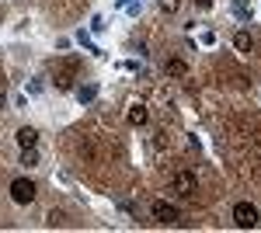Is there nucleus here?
Here are the masks:
<instances>
[{
  "mask_svg": "<svg viewBox=\"0 0 261 233\" xmlns=\"http://www.w3.org/2000/svg\"><path fill=\"white\" fill-rule=\"evenodd\" d=\"M77 73H81V59L77 56H66L60 59L56 66H53V84H56V91H70L73 87V80H77Z\"/></svg>",
  "mask_w": 261,
  "mask_h": 233,
  "instance_id": "obj_1",
  "label": "nucleus"
},
{
  "mask_svg": "<svg viewBox=\"0 0 261 233\" xmlns=\"http://www.w3.org/2000/svg\"><path fill=\"white\" fill-rule=\"evenodd\" d=\"M171 192L181 195V198H192V195L199 192V177H195V171H174L171 174Z\"/></svg>",
  "mask_w": 261,
  "mask_h": 233,
  "instance_id": "obj_2",
  "label": "nucleus"
},
{
  "mask_svg": "<svg viewBox=\"0 0 261 233\" xmlns=\"http://www.w3.org/2000/svg\"><path fill=\"white\" fill-rule=\"evenodd\" d=\"M35 195H39V185H35L32 177H14V181H11V198H14L18 205H32Z\"/></svg>",
  "mask_w": 261,
  "mask_h": 233,
  "instance_id": "obj_3",
  "label": "nucleus"
},
{
  "mask_svg": "<svg viewBox=\"0 0 261 233\" xmlns=\"http://www.w3.org/2000/svg\"><path fill=\"white\" fill-rule=\"evenodd\" d=\"M233 223H237L241 230H254V226H258V209H254L251 202H237V205H233Z\"/></svg>",
  "mask_w": 261,
  "mask_h": 233,
  "instance_id": "obj_4",
  "label": "nucleus"
},
{
  "mask_svg": "<svg viewBox=\"0 0 261 233\" xmlns=\"http://www.w3.org/2000/svg\"><path fill=\"white\" fill-rule=\"evenodd\" d=\"M150 216H153V219H157V223H167V226H171V223H178L181 219V213H178V205H171V202H153V205H150Z\"/></svg>",
  "mask_w": 261,
  "mask_h": 233,
  "instance_id": "obj_5",
  "label": "nucleus"
},
{
  "mask_svg": "<svg viewBox=\"0 0 261 233\" xmlns=\"http://www.w3.org/2000/svg\"><path fill=\"white\" fill-rule=\"evenodd\" d=\"M164 73H167V77H174V80L188 77V63H185V59H178V56H171L167 63H164Z\"/></svg>",
  "mask_w": 261,
  "mask_h": 233,
  "instance_id": "obj_6",
  "label": "nucleus"
},
{
  "mask_svg": "<svg viewBox=\"0 0 261 233\" xmlns=\"http://www.w3.org/2000/svg\"><path fill=\"white\" fill-rule=\"evenodd\" d=\"M18 146H39V129H35V125H21L18 129Z\"/></svg>",
  "mask_w": 261,
  "mask_h": 233,
  "instance_id": "obj_7",
  "label": "nucleus"
},
{
  "mask_svg": "<svg viewBox=\"0 0 261 233\" xmlns=\"http://www.w3.org/2000/svg\"><path fill=\"white\" fill-rule=\"evenodd\" d=\"M146 118H150V112H146V105H143V101L129 105V125H146Z\"/></svg>",
  "mask_w": 261,
  "mask_h": 233,
  "instance_id": "obj_8",
  "label": "nucleus"
},
{
  "mask_svg": "<svg viewBox=\"0 0 261 233\" xmlns=\"http://www.w3.org/2000/svg\"><path fill=\"white\" fill-rule=\"evenodd\" d=\"M18 164L21 167H39V146H21Z\"/></svg>",
  "mask_w": 261,
  "mask_h": 233,
  "instance_id": "obj_9",
  "label": "nucleus"
},
{
  "mask_svg": "<svg viewBox=\"0 0 261 233\" xmlns=\"http://www.w3.org/2000/svg\"><path fill=\"white\" fill-rule=\"evenodd\" d=\"M94 97H98V87H94V84H84V87H77V101H81V105H91Z\"/></svg>",
  "mask_w": 261,
  "mask_h": 233,
  "instance_id": "obj_10",
  "label": "nucleus"
},
{
  "mask_svg": "<svg viewBox=\"0 0 261 233\" xmlns=\"http://www.w3.org/2000/svg\"><path fill=\"white\" fill-rule=\"evenodd\" d=\"M233 45H237V53H251V49H254V39H251L247 32H237V35H233Z\"/></svg>",
  "mask_w": 261,
  "mask_h": 233,
  "instance_id": "obj_11",
  "label": "nucleus"
},
{
  "mask_svg": "<svg viewBox=\"0 0 261 233\" xmlns=\"http://www.w3.org/2000/svg\"><path fill=\"white\" fill-rule=\"evenodd\" d=\"M45 226H53V230H56V226H66V213H63V209H49Z\"/></svg>",
  "mask_w": 261,
  "mask_h": 233,
  "instance_id": "obj_12",
  "label": "nucleus"
},
{
  "mask_svg": "<svg viewBox=\"0 0 261 233\" xmlns=\"http://www.w3.org/2000/svg\"><path fill=\"white\" fill-rule=\"evenodd\" d=\"M178 7H181V0H161V11H164V14H174Z\"/></svg>",
  "mask_w": 261,
  "mask_h": 233,
  "instance_id": "obj_13",
  "label": "nucleus"
},
{
  "mask_svg": "<svg viewBox=\"0 0 261 233\" xmlns=\"http://www.w3.org/2000/svg\"><path fill=\"white\" fill-rule=\"evenodd\" d=\"M195 7H202V11H209V7H213V0H195Z\"/></svg>",
  "mask_w": 261,
  "mask_h": 233,
  "instance_id": "obj_14",
  "label": "nucleus"
},
{
  "mask_svg": "<svg viewBox=\"0 0 261 233\" xmlns=\"http://www.w3.org/2000/svg\"><path fill=\"white\" fill-rule=\"evenodd\" d=\"M7 108V94H4V87H0V112Z\"/></svg>",
  "mask_w": 261,
  "mask_h": 233,
  "instance_id": "obj_15",
  "label": "nucleus"
},
{
  "mask_svg": "<svg viewBox=\"0 0 261 233\" xmlns=\"http://www.w3.org/2000/svg\"><path fill=\"white\" fill-rule=\"evenodd\" d=\"M0 21H4V4H0Z\"/></svg>",
  "mask_w": 261,
  "mask_h": 233,
  "instance_id": "obj_16",
  "label": "nucleus"
}]
</instances>
